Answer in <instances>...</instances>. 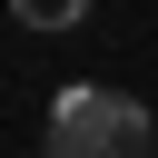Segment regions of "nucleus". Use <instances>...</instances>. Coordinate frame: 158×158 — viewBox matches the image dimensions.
<instances>
[{"mask_svg": "<svg viewBox=\"0 0 158 158\" xmlns=\"http://www.w3.org/2000/svg\"><path fill=\"white\" fill-rule=\"evenodd\" d=\"M158 128L128 89H99V79H69L49 99V158H148Z\"/></svg>", "mask_w": 158, "mask_h": 158, "instance_id": "1", "label": "nucleus"}, {"mask_svg": "<svg viewBox=\"0 0 158 158\" xmlns=\"http://www.w3.org/2000/svg\"><path fill=\"white\" fill-rule=\"evenodd\" d=\"M10 10H20L30 30H79V20H89V0H10Z\"/></svg>", "mask_w": 158, "mask_h": 158, "instance_id": "2", "label": "nucleus"}]
</instances>
